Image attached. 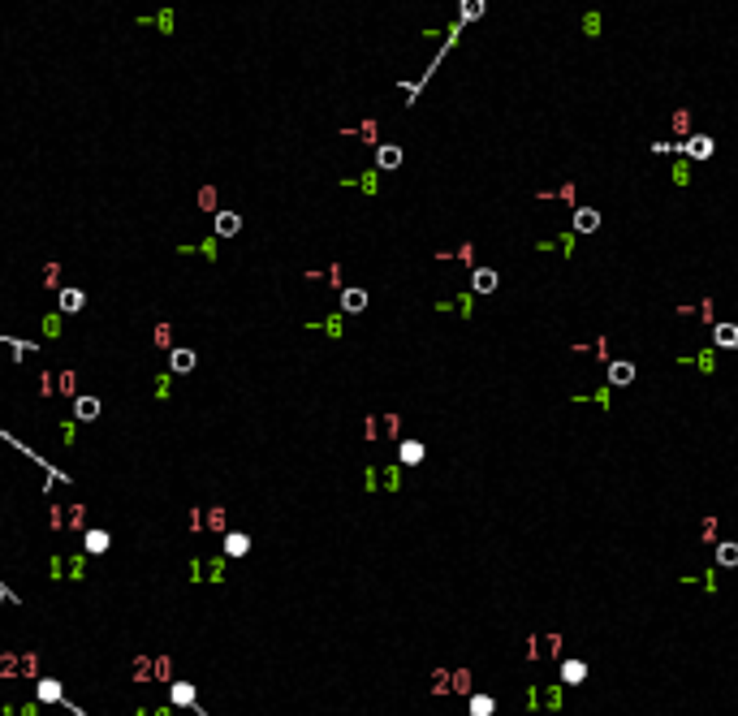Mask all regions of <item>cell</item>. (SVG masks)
Returning <instances> with one entry per match:
<instances>
[{
    "label": "cell",
    "mask_w": 738,
    "mask_h": 716,
    "mask_svg": "<svg viewBox=\"0 0 738 716\" xmlns=\"http://www.w3.org/2000/svg\"><path fill=\"white\" fill-rule=\"evenodd\" d=\"M216 229H220V234H234V229H238V216H220Z\"/></svg>",
    "instance_id": "cell-15"
},
{
    "label": "cell",
    "mask_w": 738,
    "mask_h": 716,
    "mask_svg": "<svg viewBox=\"0 0 738 716\" xmlns=\"http://www.w3.org/2000/svg\"><path fill=\"white\" fill-rule=\"evenodd\" d=\"M609 380H613V385H630V380H634V367L626 363V358H618V363L609 367Z\"/></svg>",
    "instance_id": "cell-5"
},
{
    "label": "cell",
    "mask_w": 738,
    "mask_h": 716,
    "mask_svg": "<svg viewBox=\"0 0 738 716\" xmlns=\"http://www.w3.org/2000/svg\"><path fill=\"white\" fill-rule=\"evenodd\" d=\"M363 306H367L363 289H346V311H363Z\"/></svg>",
    "instance_id": "cell-10"
},
{
    "label": "cell",
    "mask_w": 738,
    "mask_h": 716,
    "mask_svg": "<svg viewBox=\"0 0 738 716\" xmlns=\"http://www.w3.org/2000/svg\"><path fill=\"white\" fill-rule=\"evenodd\" d=\"M583 678H588V664H583V660H566V664H562V682L579 686Z\"/></svg>",
    "instance_id": "cell-4"
},
{
    "label": "cell",
    "mask_w": 738,
    "mask_h": 716,
    "mask_svg": "<svg viewBox=\"0 0 738 716\" xmlns=\"http://www.w3.org/2000/svg\"><path fill=\"white\" fill-rule=\"evenodd\" d=\"M0 678H39V656L35 652H5L0 656Z\"/></svg>",
    "instance_id": "cell-1"
},
{
    "label": "cell",
    "mask_w": 738,
    "mask_h": 716,
    "mask_svg": "<svg viewBox=\"0 0 738 716\" xmlns=\"http://www.w3.org/2000/svg\"><path fill=\"white\" fill-rule=\"evenodd\" d=\"M471 285H475V294H492V289H497V272H492V268H479V272L471 276Z\"/></svg>",
    "instance_id": "cell-3"
},
{
    "label": "cell",
    "mask_w": 738,
    "mask_h": 716,
    "mask_svg": "<svg viewBox=\"0 0 738 716\" xmlns=\"http://www.w3.org/2000/svg\"><path fill=\"white\" fill-rule=\"evenodd\" d=\"M229 552H246V540H242V535H229Z\"/></svg>",
    "instance_id": "cell-16"
},
{
    "label": "cell",
    "mask_w": 738,
    "mask_h": 716,
    "mask_svg": "<svg viewBox=\"0 0 738 716\" xmlns=\"http://www.w3.org/2000/svg\"><path fill=\"white\" fill-rule=\"evenodd\" d=\"M596 224H600V212H592V208H579L574 212V229H583V234H592Z\"/></svg>",
    "instance_id": "cell-6"
},
{
    "label": "cell",
    "mask_w": 738,
    "mask_h": 716,
    "mask_svg": "<svg viewBox=\"0 0 738 716\" xmlns=\"http://www.w3.org/2000/svg\"><path fill=\"white\" fill-rule=\"evenodd\" d=\"M717 561H721V566H738V544H721V548H717Z\"/></svg>",
    "instance_id": "cell-12"
},
{
    "label": "cell",
    "mask_w": 738,
    "mask_h": 716,
    "mask_svg": "<svg viewBox=\"0 0 738 716\" xmlns=\"http://www.w3.org/2000/svg\"><path fill=\"white\" fill-rule=\"evenodd\" d=\"M139 716H173L169 708H139Z\"/></svg>",
    "instance_id": "cell-17"
},
{
    "label": "cell",
    "mask_w": 738,
    "mask_h": 716,
    "mask_svg": "<svg viewBox=\"0 0 738 716\" xmlns=\"http://www.w3.org/2000/svg\"><path fill=\"white\" fill-rule=\"evenodd\" d=\"M5 716H39V712H35V703H13V708H5Z\"/></svg>",
    "instance_id": "cell-13"
},
{
    "label": "cell",
    "mask_w": 738,
    "mask_h": 716,
    "mask_svg": "<svg viewBox=\"0 0 738 716\" xmlns=\"http://www.w3.org/2000/svg\"><path fill=\"white\" fill-rule=\"evenodd\" d=\"M402 462H406V466L423 462V445H419V441H406V445H402Z\"/></svg>",
    "instance_id": "cell-7"
},
{
    "label": "cell",
    "mask_w": 738,
    "mask_h": 716,
    "mask_svg": "<svg viewBox=\"0 0 738 716\" xmlns=\"http://www.w3.org/2000/svg\"><path fill=\"white\" fill-rule=\"evenodd\" d=\"M686 151H691L695 160H708V156H712V138H691V143H686Z\"/></svg>",
    "instance_id": "cell-8"
},
{
    "label": "cell",
    "mask_w": 738,
    "mask_h": 716,
    "mask_svg": "<svg viewBox=\"0 0 738 716\" xmlns=\"http://www.w3.org/2000/svg\"><path fill=\"white\" fill-rule=\"evenodd\" d=\"M397 160H402V151H397V147H385V151H380V164H385V169H393Z\"/></svg>",
    "instance_id": "cell-14"
},
{
    "label": "cell",
    "mask_w": 738,
    "mask_h": 716,
    "mask_svg": "<svg viewBox=\"0 0 738 716\" xmlns=\"http://www.w3.org/2000/svg\"><path fill=\"white\" fill-rule=\"evenodd\" d=\"M471 716H492V699L488 695H475L471 699Z\"/></svg>",
    "instance_id": "cell-11"
},
{
    "label": "cell",
    "mask_w": 738,
    "mask_h": 716,
    "mask_svg": "<svg viewBox=\"0 0 738 716\" xmlns=\"http://www.w3.org/2000/svg\"><path fill=\"white\" fill-rule=\"evenodd\" d=\"M717 345H738V324H717Z\"/></svg>",
    "instance_id": "cell-9"
},
{
    "label": "cell",
    "mask_w": 738,
    "mask_h": 716,
    "mask_svg": "<svg viewBox=\"0 0 738 716\" xmlns=\"http://www.w3.org/2000/svg\"><path fill=\"white\" fill-rule=\"evenodd\" d=\"M164 678H173V664L164 660V656H156V660H134V682H164Z\"/></svg>",
    "instance_id": "cell-2"
}]
</instances>
